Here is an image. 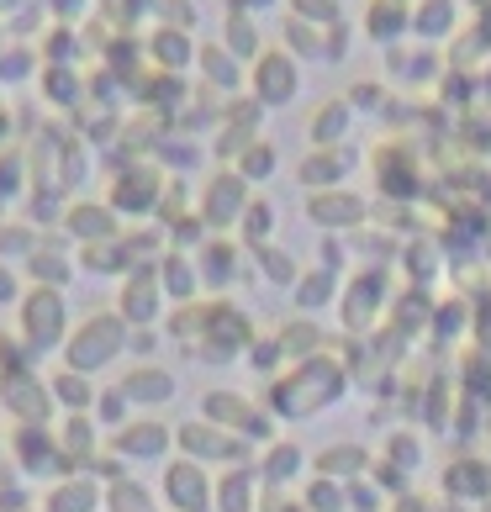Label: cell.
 Returning <instances> with one entry per match:
<instances>
[{
	"mask_svg": "<svg viewBox=\"0 0 491 512\" xmlns=\"http://www.w3.org/2000/svg\"><path fill=\"white\" fill-rule=\"evenodd\" d=\"M338 391H344V370L338 365H317V354L312 359H301V370L286 375V381H275L270 391V402L280 417H291V423H307V417H317L328 402H338Z\"/></svg>",
	"mask_w": 491,
	"mask_h": 512,
	"instance_id": "6da1fadb",
	"label": "cell"
},
{
	"mask_svg": "<svg viewBox=\"0 0 491 512\" xmlns=\"http://www.w3.org/2000/svg\"><path fill=\"white\" fill-rule=\"evenodd\" d=\"M127 328H132V322H127L122 312H90L80 328L64 338V365L80 370V375L106 370L117 354H127V344H132Z\"/></svg>",
	"mask_w": 491,
	"mask_h": 512,
	"instance_id": "7a4b0ae2",
	"label": "cell"
},
{
	"mask_svg": "<svg viewBox=\"0 0 491 512\" xmlns=\"http://www.w3.org/2000/svg\"><path fill=\"white\" fill-rule=\"evenodd\" d=\"M16 317H22V344L27 349H59L69 338V296L59 286L27 291V301L16 307Z\"/></svg>",
	"mask_w": 491,
	"mask_h": 512,
	"instance_id": "3957f363",
	"label": "cell"
},
{
	"mask_svg": "<svg viewBox=\"0 0 491 512\" xmlns=\"http://www.w3.org/2000/svg\"><path fill=\"white\" fill-rule=\"evenodd\" d=\"M175 444H185V454H191V460H201V465H228V470L254 465V460H249V444H243L238 433L217 428L212 417H201V423H185V428L175 433Z\"/></svg>",
	"mask_w": 491,
	"mask_h": 512,
	"instance_id": "277c9868",
	"label": "cell"
},
{
	"mask_svg": "<svg viewBox=\"0 0 491 512\" xmlns=\"http://www.w3.org/2000/svg\"><path fill=\"white\" fill-rule=\"evenodd\" d=\"M164 502L175 512H206L217 502V486L201 460H169L164 465Z\"/></svg>",
	"mask_w": 491,
	"mask_h": 512,
	"instance_id": "5b68a950",
	"label": "cell"
},
{
	"mask_svg": "<svg viewBox=\"0 0 491 512\" xmlns=\"http://www.w3.org/2000/svg\"><path fill=\"white\" fill-rule=\"evenodd\" d=\"M201 412L206 417H212V423L217 428H228V433H243V439H270V433H275V423H270V417H264L254 402H243V396L238 391H206V402H201Z\"/></svg>",
	"mask_w": 491,
	"mask_h": 512,
	"instance_id": "8992f818",
	"label": "cell"
},
{
	"mask_svg": "<svg viewBox=\"0 0 491 512\" xmlns=\"http://www.w3.org/2000/svg\"><path fill=\"white\" fill-rule=\"evenodd\" d=\"M159 291H164L159 286V270H132L122 296H117V312L132 322V328H148V322L159 317V301H164Z\"/></svg>",
	"mask_w": 491,
	"mask_h": 512,
	"instance_id": "52a82bcc",
	"label": "cell"
},
{
	"mask_svg": "<svg viewBox=\"0 0 491 512\" xmlns=\"http://www.w3.org/2000/svg\"><path fill=\"white\" fill-rule=\"evenodd\" d=\"M0 402H6L22 423H48L53 412V391L37 386L32 375H6V386H0Z\"/></svg>",
	"mask_w": 491,
	"mask_h": 512,
	"instance_id": "ba28073f",
	"label": "cell"
},
{
	"mask_svg": "<svg viewBox=\"0 0 491 512\" xmlns=\"http://www.w3.org/2000/svg\"><path fill=\"white\" fill-rule=\"evenodd\" d=\"M175 444V433H169L164 423H154V417H143V423H132L117 433V454L122 460H159V454Z\"/></svg>",
	"mask_w": 491,
	"mask_h": 512,
	"instance_id": "9c48e42d",
	"label": "cell"
},
{
	"mask_svg": "<svg viewBox=\"0 0 491 512\" xmlns=\"http://www.w3.org/2000/svg\"><path fill=\"white\" fill-rule=\"evenodd\" d=\"M122 391H127L132 407H154V402L164 407L180 386H175V375H169L164 365H138L132 375H122Z\"/></svg>",
	"mask_w": 491,
	"mask_h": 512,
	"instance_id": "30bf717a",
	"label": "cell"
},
{
	"mask_svg": "<svg viewBox=\"0 0 491 512\" xmlns=\"http://www.w3.org/2000/svg\"><path fill=\"white\" fill-rule=\"evenodd\" d=\"M254 502H259V476L249 465H238L217 481V512H254Z\"/></svg>",
	"mask_w": 491,
	"mask_h": 512,
	"instance_id": "8fae6325",
	"label": "cell"
},
{
	"mask_svg": "<svg viewBox=\"0 0 491 512\" xmlns=\"http://www.w3.org/2000/svg\"><path fill=\"white\" fill-rule=\"evenodd\" d=\"M243 217V180L238 175H222L212 185V196H206V222H217V227H228Z\"/></svg>",
	"mask_w": 491,
	"mask_h": 512,
	"instance_id": "7c38bea8",
	"label": "cell"
},
{
	"mask_svg": "<svg viewBox=\"0 0 491 512\" xmlns=\"http://www.w3.org/2000/svg\"><path fill=\"white\" fill-rule=\"evenodd\" d=\"M333 301H338V275H333V270H323V264L296 280V307H301V312L333 307Z\"/></svg>",
	"mask_w": 491,
	"mask_h": 512,
	"instance_id": "4fadbf2b",
	"label": "cell"
},
{
	"mask_svg": "<svg viewBox=\"0 0 491 512\" xmlns=\"http://www.w3.org/2000/svg\"><path fill=\"white\" fill-rule=\"evenodd\" d=\"M159 286L175 296V301H191L196 286H201V270H196V259H185V254H169L159 264Z\"/></svg>",
	"mask_w": 491,
	"mask_h": 512,
	"instance_id": "5bb4252c",
	"label": "cell"
},
{
	"mask_svg": "<svg viewBox=\"0 0 491 512\" xmlns=\"http://www.w3.org/2000/svg\"><path fill=\"white\" fill-rule=\"evenodd\" d=\"M365 465H370V454H365L360 444H333V449L317 454V470H323L328 481H338V476H354V470H365Z\"/></svg>",
	"mask_w": 491,
	"mask_h": 512,
	"instance_id": "9a60e30c",
	"label": "cell"
},
{
	"mask_svg": "<svg viewBox=\"0 0 491 512\" xmlns=\"http://www.w3.org/2000/svg\"><path fill=\"white\" fill-rule=\"evenodd\" d=\"M48 391H53V402H64V407H74V412H85L90 402H96V391H90V381L80 370H59L48 381Z\"/></svg>",
	"mask_w": 491,
	"mask_h": 512,
	"instance_id": "2e32d148",
	"label": "cell"
},
{
	"mask_svg": "<svg viewBox=\"0 0 491 512\" xmlns=\"http://www.w3.org/2000/svg\"><path fill=\"white\" fill-rule=\"evenodd\" d=\"M275 344H280V354H296V359H312L317 349H323V333L312 328L307 317H296L291 328H280L275 333Z\"/></svg>",
	"mask_w": 491,
	"mask_h": 512,
	"instance_id": "e0dca14e",
	"label": "cell"
},
{
	"mask_svg": "<svg viewBox=\"0 0 491 512\" xmlns=\"http://www.w3.org/2000/svg\"><path fill=\"white\" fill-rule=\"evenodd\" d=\"M296 470H301V449L291 439L286 444H270V454H264V481L286 486V481H296Z\"/></svg>",
	"mask_w": 491,
	"mask_h": 512,
	"instance_id": "ac0fdd59",
	"label": "cell"
},
{
	"mask_svg": "<svg viewBox=\"0 0 491 512\" xmlns=\"http://www.w3.org/2000/svg\"><path fill=\"white\" fill-rule=\"evenodd\" d=\"M360 217H365V206L349 201V196H317V201H312V222L349 227V222H360Z\"/></svg>",
	"mask_w": 491,
	"mask_h": 512,
	"instance_id": "d6986e66",
	"label": "cell"
},
{
	"mask_svg": "<svg viewBox=\"0 0 491 512\" xmlns=\"http://www.w3.org/2000/svg\"><path fill=\"white\" fill-rule=\"evenodd\" d=\"M444 486H449V491H460V497H476V491H491V476H486L481 465H470V460H465L455 476H444Z\"/></svg>",
	"mask_w": 491,
	"mask_h": 512,
	"instance_id": "ffe728a7",
	"label": "cell"
},
{
	"mask_svg": "<svg viewBox=\"0 0 491 512\" xmlns=\"http://www.w3.org/2000/svg\"><path fill=\"white\" fill-rule=\"evenodd\" d=\"M344 497H349V491L323 476V481H312V491H307V512H338V507H344Z\"/></svg>",
	"mask_w": 491,
	"mask_h": 512,
	"instance_id": "44dd1931",
	"label": "cell"
},
{
	"mask_svg": "<svg viewBox=\"0 0 491 512\" xmlns=\"http://www.w3.org/2000/svg\"><path fill=\"white\" fill-rule=\"evenodd\" d=\"M127 407H132V402H127V391H122V386L96 396V412H101V423H111V428H122V423H127Z\"/></svg>",
	"mask_w": 491,
	"mask_h": 512,
	"instance_id": "7402d4cb",
	"label": "cell"
},
{
	"mask_svg": "<svg viewBox=\"0 0 491 512\" xmlns=\"http://www.w3.org/2000/svg\"><path fill=\"white\" fill-rule=\"evenodd\" d=\"M391 465L418 470V465H423V444L412 439V433H391Z\"/></svg>",
	"mask_w": 491,
	"mask_h": 512,
	"instance_id": "603a6c76",
	"label": "cell"
},
{
	"mask_svg": "<svg viewBox=\"0 0 491 512\" xmlns=\"http://www.w3.org/2000/svg\"><path fill=\"white\" fill-rule=\"evenodd\" d=\"M69 227H74L80 238H101V233H111V222H106L101 212H74V217H69Z\"/></svg>",
	"mask_w": 491,
	"mask_h": 512,
	"instance_id": "cb8c5ba5",
	"label": "cell"
},
{
	"mask_svg": "<svg viewBox=\"0 0 491 512\" xmlns=\"http://www.w3.org/2000/svg\"><path fill=\"white\" fill-rule=\"evenodd\" d=\"M264 90H270V96H280V101H286L291 90H296V80H291V69H286V64H270V80H264Z\"/></svg>",
	"mask_w": 491,
	"mask_h": 512,
	"instance_id": "d4e9b609",
	"label": "cell"
},
{
	"mask_svg": "<svg viewBox=\"0 0 491 512\" xmlns=\"http://www.w3.org/2000/svg\"><path fill=\"white\" fill-rule=\"evenodd\" d=\"M354 497V512H381V497H375V486H349Z\"/></svg>",
	"mask_w": 491,
	"mask_h": 512,
	"instance_id": "484cf974",
	"label": "cell"
},
{
	"mask_svg": "<svg viewBox=\"0 0 491 512\" xmlns=\"http://www.w3.org/2000/svg\"><path fill=\"white\" fill-rule=\"evenodd\" d=\"M259 212H249V238L254 243H264V233H270V212H264V201H254Z\"/></svg>",
	"mask_w": 491,
	"mask_h": 512,
	"instance_id": "4316f807",
	"label": "cell"
},
{
	"mask_svg": "<svg viewBox=\"0 0 491 512\" xmlns=\"http://www.w3.org/2000/svg\"><path fill=\"white\" fill-rule=\"evenodd\" d=\"M0 301H16V270L0 264Z\"/></svg>",
	"mask_w": 491,
	"mask_h": 512,
	"instance_id": "83f0119b",
	"label": "cell"
},
{
	"mask_svg": "<svg viewBox=\"0 0 491 512\" xmlns=\"http://www.w3.org/2000/svg\"><path fill=\"white\" fill-rule=\"evenodd\" d=\"M396 512H428V507H423V497H402V507H396Z\"/></svg>",
	"mask_w": 491,
	"mask_h": 512,
	"instance_id": "f1b7e54d",
	"label": "cell"
}]
</instances>
